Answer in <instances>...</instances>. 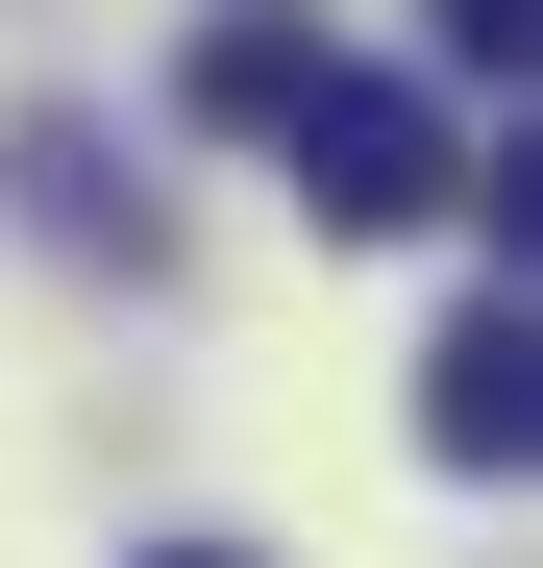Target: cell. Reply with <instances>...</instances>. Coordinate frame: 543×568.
<instances>
[{"instance_id":"6da1fadb","label":"cell","mask_w":543,"mask_h":568,"mask_svg":"<svg viewBox=\"0 0 543 568\" xmlns=\"http://www.w3.org/2000/svg\"><path fill=\"white\" fill-rule=\"evenodd\" d=\"M297 223H346V247H396V223H444L470 199V149H444V100L420 74H297Z\"/></svg>"},{"instance_id":"7a4b0ae2","label":"cell","mask_w":543,"mask_h":568,"mask_svg":"<svg viewBox=\"0 0 543 568\" xmlns=\"http://www.w3.org/2000/svg\"><path fill=\"white\" fill-rule=\"evenodd\" d=\"M519 445H543V322H519V272H494V297L420 346V469H519Z\"/></svg>"},{"instance_id":"3957f363","label":"cell","mask_w":543,"mask_h":568,"mask_svg":"<svg viewBox=\"0 0 543 568\" xmlns=\"http://www.w3.org/2000/svg\"><path fill=\"white\" fill-rule=\"evenodd\" d=\"M297 74H321V26H297V0H223V26L173 50V100H198V124H297Z\"/></svg>"},{"instance_id":"277c9868","label":"cell","mask_w":543,"mask_h":568,"mask_svg":"<svg viewBox=\"0 0 543 568\" xmlns=\"http://www.w3.org/2000/svg\"><path fill=\"white\" fill-rule=\"evenodd\" d=\"M25 173H50V247H124V272H148V199H124L100 124H25Z\"/></svg>"},{"instance_id":"5b68a950","label":"cell","mask_w":543,"mask_h":568,"mask_svg":"<svg viewBox=\"0 0 543 568\" xmlns=\"http://www.w3.org/2000/svg\"><path fill=\"white\" fill-rule=\"evenodd\" d=\"M420 50L444 74H543V0H420Z\"/></svg>"},{"instance_id":"8992f818","label":"cell","mask_w":543,"mask_h":568,"mask_svg":"<svg viewBox=\"0 0 543 568\" xmlns=\"http://www.w3.org/2000/svg\"><path fill=\"white\" fill-rule=\"evenodd\" d=\"M148 568H247V544H148Z\"/></svg>"}]
</instances>
